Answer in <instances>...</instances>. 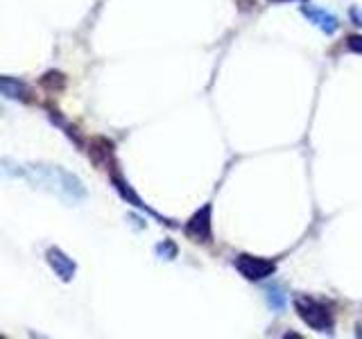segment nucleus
I'll list each match as a JSON object with an SVG mask.
<instances>
[{
    "mask_svg": "<svg viewBox=\"0 0 362 339\" xmlns=\"http://www.w3.org/2000/svg\"><path fill=\"white\" fill-rule=\"evenodd\" d=\"M18 174H23L32 186L55 192L57 197H62L68 204H77L86 197V190L82 186V181H79L75 174L66 172L59 166H29Z\"/></svg>",
    "mask_w": 362,
    "mask_h": 339,
    "instance_id": "obj_1",
    "label": "nucleus"
},
{
    "mask_svg": "<svg viewBox=\"0 0 362 339\" xmlns=\"http://www.w3.org/2000/svg\"><path fill=\"white\" fill-rule=\"evenodd\" d=\"M295 310L299 314V319L308 328H313L317 333H333L335 317L324 301L313 299V296H297Z\"/></svg>",
    "mask_w": 362,
    "mask_h": 339,
    "instance_id": "obj_2",
    "label": "nucleus"
},
{
    "mask_svg": "<svg viewBox=\"0 0 362 339\" xmlns=\"http://www.w3.org/2000/svg\"><path fill=\"white\" fill-rule=\"evenodd\" d=\"M234 265L247 281H263L276 272V260L260 258V255H251V253H240Z\"/></svg>",
    "mask_w": 362,
    "mask_h": 339,
    "instance_id": "obj_3",
    "label": "nucleus"
},
{
    "mask_svg": "<svg viewBox=\"0 0 362 339\" xmlns=\"http://www.w3.org/2000/svg\"><path fill=\"white\" fill-rule=\"evenodd\" d=\"M210 215H213V206H210V204H204V206L186 222L184 233L193 242L206 244V242L213 240V218H210Z\"/></svg>",
    "mask_w": 362,
    "mask_h": 339,
    "instance_id": "obj_4",
    "label": "nucleus"
},
{
    "mask_svg": "<svg viewBox=\"0 0 362 339\" xmlns=\"http://www.w3.org/2000/svg\"><path fill=\"white\" fill-rule=\"evenodd\" d=\"M301 14H304L310 23H313L315 27H319L321 32L326 34H335L340 29V20L335 18V14H330L328 9L324 7H315V5H301Z\"/></svg>",
    "mask_w": 362,
    "mask_h": 339,
    "instance_id": "obj_5",
    "label": "nucleus"
},
{
    "mask_svg": "<svg viewBox=\"0 0 362 339\" xmlns=\"http://www.w3.org/2000/svg\"><path fill=\"white\" fill-rule=\"evenodd\" d=\"M46 260H48L50 267H53V272H55L64 283H70V281L75 279L77 265H75L73 258H68V255H66L62 249H57V246H50V249L46 251Z\"/></svg>",
    "mask_w": 362,
    "mask_h": 339,
    "instance_id": "obj_6",
    "label": "nucleus"
},
{
    "mask_svg": "<svg viewBox=\"0 0 362 339\" xmlns=\"http://www.w3.org/2000/svg\"><path fill=\"white\" fill-rule=\"evenodd\" d=\"M114 186H116V190L120 192V197H123L125 201H129V204H132V206H136L138 211H143V213H147V215H152V218H156V220H159L161 224H163V222H166V220H161V218H159V215H156V213H154L152 208H149V206H147V204H143V199H140V197H138V194L134 192V188H132V186H129V183H127V181H123V179H120V177H114ZM166 224H170V226H175L173 222H166Z\"/></svg>",
    "mask_w": 362,
    "mask_h": 339,
    "instance_id": "obj_7",
    "label": "nucleus"
},
{
    "mask_svg": "<svg viewBox=\"0 0 362 339\" xmlns=\"http://www.w3.org/2000/svg\"><path fill=\"white\" fill-rule=\"evenodd\" d=\"M88 157L93 159L98 166H109V161L114 157V142L109 138H93L88 147Z\"/></svg>",
    "mask_w": 362,
    "mask_h": 339,
    "instance_id": "obj_8",
    "label": "nucleus"
},
{
    "mask_svg": "<svg viewBox=\"0 0 362 339\" xmlns=\"http://www.w3.org/2000/svg\"><path fill=\"white\" fill-rule=\"evenodd\" d=\"M0 91H3V95L9 98V100H27V95H29V91H27V86L23 84V81L12 79L7 75L0 79Z\"/></svg>",
    "mask_w": 362,
    "mask_h": 339,
    "instance_id": "obj_9",
    "label": "nucleus"
},
{
    "mask_svg": "<svg viewBox=\"0 0 362 339\" xmlns=\"http://www.w3.org/2000/svg\"><path fill=\"white\" fill-rule=\"evenodd\" d=\"M267 305L276 312L286 310V307H288V294L283 292V287H281V285L267 287Z\"/></svg>",
    "mask_w": 362,
    "mask_h": 339,
    "instance_id": "obj_10",
    "label": "nucleus"
},
{
    "mask_svg": "<svg viewBox=\"0 0 362 339\" xmlns=\"http://www.w3.org/2000/svg\"><path fill=\"white\" fill-rule=\"evenodd\" d=\"M41 84H43L48 91H55V86H57V88H64L66 77H64L62 73H48V75L41 77Z\"/></svg>",
    "mask_w": 362,
    "mask_h": 339,
    "instance_id": "obj_11",
    "label": "nucleus"
},
{
    "mask_svg": "<svg viewBox=\"0 0 362 339\" xmlns=\"http://www.w3.org/2000/svg\"><path fill=\"white\" fill-rule=\"evenodd\" d=\"M156 253H159V255H163L166 260H173L175 255H177V246H175L173 242H168V240H166L163 244H159V246H156Z\"/></svg>",
    "mask_w": 362,
    "mask_h": 339,
    "instance_id": "obj_12",
    "label": "nucleus"
},
{
    "mask_svg": "<svg viewBox=\"0 0 362 339\" xmlns=\"http://www.w3.org/2000/svg\"><path fill=\"white\" fill-rule=\"evenodd\" d=\"M347 48L351 50V53L362 55V34H351L347 39Z\"/></svg>",
    "mask_w": 362,
    "mask_h": 339,
    "instance_id": "obj_13",
    "label": "nucleus"
},
{
    "mask_svg": "<svg viewBox=\"0 0 362 339\" xmlns=\"http://www.w3.org/2000/svg\"><path fill=\"white\" fill-rule=\"evenodd\" d=\"M349 16H351V20H354L356 25H360V27H362V9H360V7H351Z\"/></svg>",
    "mask_w": 362,
    "mask_h": 339,
    "instance_id": "obj_14",
    "label": "nucleus"
},
{
    "mask_svg": "<svg viewBox=\"0 0 362 339\" xmlns=\"http://www.w3.org/2000/svg\"><path fill=\"white\" fill-rule=\"evenodd\" d=\"M269 3H290V0H269ZM301 3H308V0H301Z\"/></svg>",
    "mask_w": 362,
    "mask_h": 339,
    "instance_id": "obj_15",
    "label": "nucleus"
}]
</instances>
